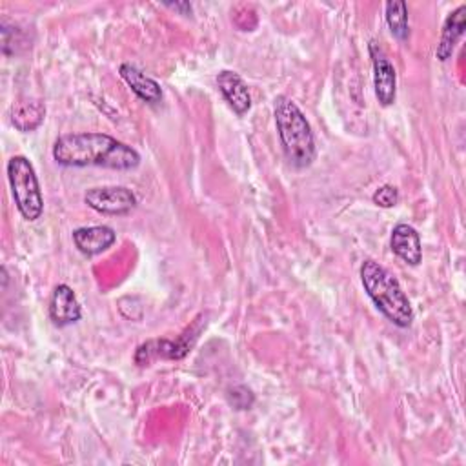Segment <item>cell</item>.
<instances>
[{
    "label": "cell",
    "mask_w": 466,
    "mask_h": 466,
    "mask_svg": "<svg viewBox=\"0 0 466 466\" xmlns=\"http://www.w3.org/2000/svg\"><path fill=\"white\" fill-rule=\"evenodd\" d=\"M371 66H373V89L380 106H391L397 96V73L384 51L371 42L370 44Z\"/></svg>",
    "instance_id": "52a82bcc"
},
{
    "label": "cell",
    "mask_w": 466,
    "mask_h": 466,
    "mask_svg": "<svg viewBox=\"0 0 466 466\" xmlns=\"http://www.w3.org/2000/svg\"><path fill=\"white\" fill-rule=\"evenodd\" d=\"M464 25H466V4L459 5L444 20L441 40H439V46L435 51V55L441 62H446L451 56L457 42L461 40V36L464 33Z\"/></svg>",
    "instance_id": "4fadbf2b"
},
{
    "label": "cell",
    "mask_w": 466,
    "mask_h": 466,
    "mask_svg": "<svg viewBox=\"0 0 466 466\" xmlns=\"http://www.w3.org/2000/svg\"><path fill=\"white\" fill-rule=\"evenodd\" d=\"M200 329H202V319H197V322L191 328H187L182 335H178L177 339L146 340L137 348L135 362L138 366H147L158 359H164V360L184 359L195 346Z\"/></svg>",
    "instance_id": "5b68a950"
},
{
    "label": "cell",
    "mask_w": 466,
    "mask_h": 466,
    "mask_svg": "<svg viewBox=\"0 0 466 466\" xmlns=\"http://www.w3.org/2000/svg\"><path fill=\"white\" fill-rule=\"evenodd\" d=\"M116 240V233L109 226H84L73 231V242L82 255L95 257L109 249Z\"/></svg>",
    "instance_id": "9c48e42d"
},
{
    "label": "cell",
    "mask_w": 466,
    "mask_h": 466,
    "mask_svg": "<svg viewBox=\"0 0 466 466\" xmlns=\"http://www.w3.org/2000/svg\"><path fill=\"white\" fill-rule=\"evenodd\" d=\"M217 86H218V91L222 93V96L226 98V102L231 106V109L237 115H244L249 111L251 95H249L246 82L242 80V76L238 73L229 71V69L220 71L217 76Z\"/></svg>",
    "instance_id": "30bf717a"
},
{
    "label": "cell",
    "mask_w": 466,
    "mask_h": 466,
    "mask_svg": "<svg viewBox=\"0 0 466 466\" xmlns=\"http://www.w3.org/2000/svg\"><path fill=\"white\" fill-rule=\"evenodd\" d=\"M167 7H171V9H177V11H180L182 15H191V4L189 2H182V4H171V2H167L166 4Z\"/></svg>",
    "instance_id": "ac0fdd59"
},
{
    "label": "cell",
    "mask_w": 466,
    "mask_h": 466,
    "mask_svg": "<svg viewBox=\"0 0 466 466\" xmlns=\"http://www.w3.org/2000/svg\"><path fill=\"white\" fill-rule=\"evenodd\" d=\"M118 73L122 80L131 87V91L146 104H158L162 100L160 84L155 78L147 76L144 71H140L137 66L124 62L120 64Z\"/></svg>",
    "instance_id": "7c38bea8"
},
{
    "label": "cell",
    "mask_w": 466,
    "mask_h": 466,
    "mask_svg": "<svg viewBox=\"0 0 466 466\" xmlns=\"http://www.w3.org/2000/svg\"><path fill=\"white\" fill-rule=\"evenodd\" d=\"M390 246L391 251L410 266H417L422 258L420 237L417 229L406 222H400L391 229Z\"/></svg>",
    "instance_id": "8fae6325"
},
{
    "label": "cell",
    "mask_w": 466,
    "mask_h": 466,
    "mask_svg": "<svg viewBox=\"0 0 466 466\" xmlns=\"http://www.w3.org/2000/svg\"><path fill=\"white\" fill-rule=\"evenodd\" d=\"M7 180L20 215L27 222L38 220L44 211V198L36 171L27 157L15 155L7 160Z\"/></svg>",
    "instance_id": "277c9868"
},
{
    "label": "cell",
    "mask_w": 466,
    "mask_h": 466,
    "mask_svg": "<svg viewBox=\"0 0 466 466\" xmlns=\"http://www.w3.org/2000/svg\"><path fill=\"white\" fill-rule=\"evenodd\" d=\"M80 317H82V308L75 291L67 284L55 286L49 299V319L53 320V324L58 328H64L78 322Z\"/></svg>",
    "instance_id": "ba28073f"
},
{
    "label": "cell",
    "mask_w": 466,
    "mask_h": 466,
    "mask_svg": "<svg viewBox=\"0 0 466 466\" xmlns=\"http://www.w3.org/2000/svg\"><path fill=\"white\" fill-rule=\"evenodd\" d=\"M84 202L102 215H126L135 209L138 200L126 186H100L87 189Z\"/></svg>",
    "instance_id": "8992f818"
},
{
    "label": "cell",
    "mask_w": 466,
    "mask_h": 466,
    "mask_svg": "<svg viewBox=\"0 0 466 466\" xmlns=\"http://www.w3.org/2000/svg\"><path fill=\"white\" fill-rule=\"evenodd\" d=\"M46 116V106L38 98H20L9 109L11 124L22 131L29 133L35 131Z\"/></svg>",
    "instance_id": "5bb4252c"
},
{
    "label": "cell",
    "mask_w": 466,
    "mask_h": 466,
    "mask_svg": "<svg viewBox=\"0 0 466 466\" xmlns=\"http://www.w3.org/2000/svg\"><path fill=\"white\" fill-rule=\"evenodd\" d=\"M273 116L280 146L289 166L297 169L311 166V162L317 157L315 137L300 107L291 98L280 95L275 98Z\"/></svg>",
    "instance_id": "7a4b0ae2"
},
{
    "label": "cell",
    "mask_w": 466,
    "mask_h": 466,
    "mask_svg": "<svg viewBox=\"0 0 466 466\" xmlns=\"http://www.w3.org/2000/svg\"><path fill=\"white\" fill-rule=\"evenodd\" d=\"M364 291L375 308L395 326L408 328L413 322V308L402 291L399 280L379 262L368 258L360 266Z\"/></svg>",
    "instance_id": "3957f363"
},
{
    "label": "cell",
    "mask_w": 466,
    "mask_h": 466,
    "mask_svg": "<svg viewBox=\"0 0 466 466\" xmlns=\"http://www.w3.org/2000/svg\"><path fill=\"white\" fill-rule=\"evenodd\" d=\"M371 200H373V204H377L380 208H393L399 202V191L395 186L384 184L375 189V193L371 195Z\"/></svg>",
    "instance_id": "e0dca14e"
},
{
    "label": "cell",
    "mask_w": 466,
    "mask_h": 466,
    "mask_svg": "<svg viewBox=\"0 0 466 466\" xmlns=\"http://www.w3.org/2000/svg\"><path fill=\"white\" fill-rule=\"evenodd\" d=\"M384 20L388 24L390 33L397 40H406L410 36L408 24V5L402 0H390L384 4Z\"/></svg>",
    "instance_id": "9a60e30c"
},
{
    "label": "cell",
    "mask_w": 466,
    "mask_h": 466,
    "mask_svg": "<svg viewBox=\"0 0 466 466\" xmlns=\"http://www.w3.org/2000/svg\"><path fill=\"white\" fill-rule=\"evenodd\" d=\"M53 158L60 166H98L116 171L135 169L140 155L135 147L106 133H66L53 144Z\"/></svg>",
    "instance_id": "6da1fadb"
},
{
    "label": "cell",
    "mask_w": 466,
    "mask_h": 466,
    "mask_svg": "<svg viewBox=\"0 0 466 466\" xmlns=\"http://www.w3.org/2000/svg\"><path fill=\"white\" fill-rule=\"evenodd\" d=\"M228 400L237 410H249L255 402V395L246 386H233L228 390Z\"/></svg>",
    "instance_id": "2e32d148"
}]
</instances>
